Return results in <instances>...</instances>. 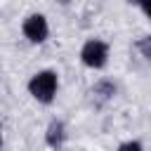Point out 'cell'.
I'll return each instance as SVG.
<instances>
[{
    "mask_svg": "<svg viewBox=\"0 0 151 151\" xmlns=\"http://www.w3.org/2000/svg\"><path fill=\"white\" fill-rule=\"evenodd\" d=\"M26 87H28V94L35 101L52 104L57 99V92H59V76L52 68H42V71H38V73L31 76V80H28Z\"/></svg>",
    "mask_w": 151,
    "mask_h": 151,
    "instance_id": "cell-1",
    "label": "cell"
},
{
    "mask_svg": "<svg viewBox=\"0 0 151 151\" xmlns=\"http://www.w3.org/2000/svg\"><path fill=\"white\" fill-rule=\"evenodd\" d=\"M80 61H83L87 68H92V71L104 68V66L109 64V45H106L104 40H99V38L85 40L83 47H80Z\"/></svg>",
    "mask_w": 151,
    "mask_h": 151,
    "instance_id": "cell-2",
    "label": "cell"
},
{
    "mask_svg": "<svg viewBox=\"0 0 151 151\" xmlns=\"http://www.w3.org/2000/svg\"><path fill=\"white\" fill-rule=\"evenodd\" d=\"M21 33H24V38H26L28 42H33V45L45 42V40H47V35H50L47 17H45V14H40V12L28 14V17L24 19V24H21Z\"/></svg>",
    "mask_w": 151,
    "mask_h": 151,
    "instance_id": "cell-3",
    "label": "cell"
},
{
    "mask_svg": "<svg viewBox=\"0 0 151 151\" xmlns=\"http://www.w3.org/2000/svg\"><path fill=\"white\" fill-rule=\"evenodd\" d=\"M64 142H66V125H64V120L52 118L50 125H47V130H45V144H47L50 149L59 151V149L64 146Z\"/></svg>",
    "mask_w": 151,
    "mask_h": 151,
    "instance_id": "cell-4",
    "label": "cell"
},
{
    "mask_svg": "<svg viewBox=\"0 0 151 151\" xmlns=\"http://www.w3.org/2000/svg\"><path fill=\"white\" fill-rule=\"evenodd\" d=\"M92 94H97V97H101V99H111L113 94H116V83L113 80H97L94 83V87H92Z\"/></svg>",
    "mask_w": 151,
    "mask_h": 151,
    "instance_id": "cell-5",
    "label": "cell"
},
{
    "mask_svg": "<svg viewBox=\"0 0 151 151\" xmlns=\"http://www.w3.org/2000/svg\"><path fill=\"white\" fill-rule=\"evenodd\" d=\"M134 45H137V50L142 52L144 59H151V38H149V35H142Z\"/></svg>",
    "mask_w": 151,
    "mask_h": 151,
    "instance_id": "cell-6",
    "label": "cell"
},
{
    "mask_svg": "<svg viewBox=\"0 0 151 151\" xmlns=\"http://www.w3.org/2000/svg\"><path fill=\"white\" fill-rule=\"evenodd\" d=\"M118 151H144V144L139 139H127L118 146Z\"/></svg>",
    "mask_w": 151,
    "mask_h": 151,
    "instance_id": "cell-7",
    "label": "cell"
},
{
    "mask_svg": "<svg viewBox=\"0 0 151 151\" xmlns=\"http://www.w3.org/2000/svg\"><path fill=\"white\" fill-rule=\"evenodd\" d=\"M0 149H2V127H0Z\"/></svg>",
    "mask_w": 151,
    "mask_h": 151,
    "instance_id": "cell-8",
    "label": "cell"
}]
</instances>
